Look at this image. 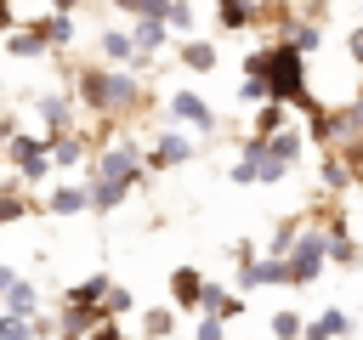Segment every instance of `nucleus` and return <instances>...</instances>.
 I'll use <instances>...</instances> for the list:
<instances>
[{"label":"nucleus","instance_id":"obj_1","mask_svg":"<svg viewBox=\"0 0 363 340\" xmlns=\"http://www.w3.org/2000/svg\"><path fill=\"white\" fill-rule=\"evenodd\" d=\"M68 85H74V108L91 119V125H125L147 108V85L142 74L130 68H108V62H74L68 68Z\"/></svg>","mask_w":363,"mask_h":340},{"label":"nucleus","instance_id":"obj_2","mask_svg":"<svg viewBox=\"0 0 363 340\" xmlns=\"http://www.w3.org/2000/svg\"><path fill=\"white\" fill-rule=\"evenodd\" d=\"M85 193H91V210L96 215H108V210H119L142 181H147V164H142V147L130 142V136H108L96 153H91V164H85Z\"/></svg>","mask_w":363,"mask_h":340},{"label":"nucleus","instance_id":"obj_3","mask_svg":"<svg viewBox=\"0 0 363 340\" xmlns=\"http://www.w3.org/2000/svg\"><path fill=\"white\" fill-rule=\"evenodd\" d=\"M244 74H250V79H267V96L284 102V108H295L301 119H306L312 108H323V96H312V85H306L312 62H306L295 45H284V40L250 51V57H244Z\"/></svg>","mask_w":363,"mask_h":340},{"label":"nucleus","instance_id":"obj_4","mask_svg":"<svg viewBox=\"0 0 363 340\" xmlns=\"http://www.w3.org/2000/svg\"><path fill=\"white\" fill-rule=\"evenodd\" d=\"M301 153H306V130H301V125H284V130H278V136H267V142H255V136H250V142L238 147V159H233V170H227V176H233L238 187H255V181H267V187H272V181H284V176L301 164Z\"/></svg>","mask_w":363,"mask_h":340},{"label":"nucleus","instance_id":"obj_5","mask_svg":"<svg viewBox=\"0 0 363 340\" xmlns=\"http://www.w3.org/2000/svg\"><path fill=\"white\" fill-rule=\"evenodd\" d=\"M323 266H329V232L312 221V210H306V227H301V238L289 244V255H284V272H289V289H312L318 278H323Z\"/></svg>","mask_w":363,"mask_h":340},{"label":"nucleus","instance_id":"obj_6","mask_svg":"<svg viewBox=\"0 0 363 340\" xmlns=\"http://www.w3.org/2000/svg\"><path fill=\"white\" fill-rule=\"evenodd\" d=\"M0 159L23 176V187H40V181L51 176V142H45V136H23V130H17V136L6 142Z\"/></svg>","mask_w":363,"mask_h":340},{"label":"nucleus","instance_id":"obj_7","mask_svg":"<svg viewBox=\"0 0 363 340\" xmlns=\"http://www.w3.org/2000/svg\"><path fill=\"white\" fill-rule=\"evenodd\" d=\"M34 113H40V136H45V142H57V136H74V130H79V108H74V96H62V91L34 96Z\"/></svg>","mask_w":363,"mask_h":340},{"label":"nucleus","instance_id":"obj_8","mask_svg":"<svg viewBox=\"0 0 363 340\" xmlns=\"http://www.w3.org/2000/svg\"><path fill=\"white\" fill-rule=\"evenodd\" d=\"M193 153H199V147H193V136H187V130H159V136H153V147L142 153V164H147V170H176V164H187Z\"/></svg>","mask_w":363,"mask_h":340},{"label":"nucleus","instance_id":"obj_9","mask_svg":"<svg viewBox=\"0 0 363 340\" xmlns=\"http://www.w3.org/2000/svg\"><path fill=\"white\" fill-rule=\"evenodd\" d=\"M250 312V300L238 295V289H227V283H210L204 278V300H199V317H216V323H238Z\"/></svg>","mask_w":363,"mask_h":340},{"label":"nucleus","instance_id":"obj_10","mask_svg":"<svg viewBox=\"0 0 363 340\" xmlns=\"http://www.w3.org/2000/svg\"><path fill=\"white\" fill-rule=\"evenodd\" d=\"M164 113H170V119H176V125H187V130H204V136H210V130H216V108H210V102H204V96H199V91H176V96H170V108H164Z\"/></svg>","mask_w":363,"mask_h":340},{"label":"nucleus","instance_id":"obj_11","mask_svg":"<svg viewBox=\"0 0 363 340\" xmlns=\"http://www.w3.org/2000/svg\"><path fill=\"white\" fill-rule=\"evenodd\" d=\"M164 289H170V306H176V312H193V317H199V300H204V272H199V266H176V272L164 278Z\"/></svg>","mask_w":363,"mask_h":340},{"label":"nucleus","instance_id":"obj_12","mask_svg":"<svg viewBox=\"0 0 363 340\" xmlns=\"http://www.w3.org/2000/svg\"><path fill=\"white\" fill-rule=\"evenodd\" d=\"M91 153H96V142H91V130L79 125L74 136H57V142H51V170H79V164H91Z\"/></svg>","mask_w":363,"mask_h":340},{"label":"nucleus","instance_id":"obj_13","mask_svg":"<svg viewBox=\"0 0 363 340\" xmlns=\"http://www.w3.org/2000/svg\"><path fill=\"white\" fill-rule=\"evenodd\" d=\"M0 51H6V57H17V62H40V57H45L51 45H45V34H40V28H34V17H28L23 28L0 34Z\"/></svg>","mask_w":363,"mask_h":340},{"label":"nucleus","instance_id":"obj_14","mask_svg":"<svg viewBox=\"0 0 363 340\" xmlns=\"http://www.w3.org/2000/svg\"><path fill=\"white\" fill-rule=\"evenodd\" d=\"M352 312H340V306H323L318 317H306V329H301V340H352Z\"/></svg>","mask_w":363,"mask_h":340},{"label":"nucleus","instance_id":"obj_15","mask_svg":"<svg viewBox=\"0 0 363 340\" xmlns=\"http://www.w3.org/2000/svg\"><path fill=\"white\" fill-rule=\"evenodd\" d=\"M176 62L187 68V74H210L216 62H221V51H216V40H176Z\"/></svg>","mask_w":363,"mask_h":340},{"label":"nucleus","instance_id":"obj_16","mask_svg":"<svg viewBox=\"0 0 363 340\" xmlns=\"http://www.w3.org/2000/svg\"><path fill=\"white\" fill-rule=\"evenodd\" d=\"M142 340H176V329H182V312L164 300V306H142Z\"/></svg>","mask_w":363,"mask_h":340},{"label":"nucleus","instance_id":"obj_17","mask_svg":"<svg viewBox=\"0 0 363 340\" xmlns=\"http://www.w3.org/2000/svg\"><path fill=\"white\" fill-rule=\"evenodd\" d=\"M261 17V0H216V28L221 34H244Z\"/></svg>","mask_w":363,"mask_h":340},{"label":"nucleus","instance_id":"obj_18","mask_svg":"<svg viewBox=\"0 0 363 340\" xmlns=\"http://www.w3.org/2000/svg\"><path fill=\"white\" fill-rule=\"evenodd\" d=\"M278 40H284V45H295L301 57H312V51L323 45V23H312V17H289V23L278 28Z\"/></svg>","mask_w":363,"mask_h":340},{"label":"nucleus","instance_id":"obj_19","mask_svg":"<svg viewBox=\"0 0 363 340\" xmlns=\"http://www.w3.org/2000/svg\"><path fill=\"white\" fill-rule=\"evenodd\" d=\"M130 45H136V57H159L170 45V28L159 17H142V23H130Z\"/></svg>","mask_w":363,"mask_h":340},{"label":"nucleus","instance_id":"obj_20","mask_svg":"<svg viewBox=\"0 0 363 340\" xmlns=\"http://www.w3.org/2000/svg\"><path fill=\"white\" fill-rule=\"evenodd\" d=\"M96 51H102V62H108V68H130V62H136V45H130V28H102V40H96Z\"/></svg>","mask_w":363,"mask_h":340},{"label":"nucleus","instance_id":"obj_21","mask_svg":"<svg viewBox=\"0 0 363 340\" xmlns=\"http://www.w3.org/2000/svg\"><path fill=\"white\" fill-rule=\"evenodd\" d=\"M318 176H323V198H340V193H352L357 181H352V170H346V159L329 147L323 159H318Z\"/></svg>","mask_w":363,"mask_h":340},{"label":"nucleus","instance_id":"obj_22","mask_svg":"<svg viewBox=\"0 0 363 340\" xmlns=\"http://www.w3.org/2000/svg\"><path fill=\"white\" fill-rule=\"evenodd\" d=\"M108 289H113V278H108V272H91V278H79V283L62 289V306H102Z\"/></svg>","mask_w":363,"mask_h":340},{"label":"nucleus","instance_id":"obj_23","mask_svg":"<svg viewBox=\"0 0 363 340\" xmlns=\"http://www.w3.org/2000/svg\"><path fill=\"white\" fill-rule=\"evenodd\" d=\"M284 125H295V119H289V108H284V102H261V108H255V113H250V136H255V142H267V136H278V130H284Z\"/></svg>","mask_w":363,"mask_h":340},{"label":"nucleus","instance_id":"obj_24","mask_svg":"<svg viewBox=\"0 0 363 340\" xmlns=\"http://www.w3.org/2000/svg\"><path fill=\"white\" fill-rule=\"evenodd\" d=\"M79 210H91V193H85V187L62 181V187L45 193V215H79Z\"/></svg>","mask_w":363,"mask_h":340},{"label":"nucleus","instance_id":"obj_25","mask_svg":"<svg viewBox=\"0 0 363 340\" xmlns=\"http://www.w3.org/2000/svg\"><path fill=\"white\" fill-rule=\"evenodd\" d=\"M0 312H17V317H40V289L28 278H17L6 295H0Z\"/></svg>","mask_w":363,"mask_h":340},{"label":"nucleus","instance_id":"obj_26","mask_svg":"<svg viewBox=\"0 0 363 340\" xmlns=\"http://www.w3.org/2000/svg\"><path fill=\"white\" fill-rule=\"evenodd\" d=\"M34 28L45 34V45H51V51L74 45V17H62V11H40V17H34Z\"/></svg>","mask_w":363,"mask_h":340},{"label":"nucleus","instance_id":"obj_27","mask_svg":"<svg viewBox=\"0 0 363 340\" xmlns=\"http://www.w3.org/2000/svg\"><path fill=\"white\" fill-rule=\"evenodd\" d=\"M267 329H272V340H301V329H306V317H301L295 306H278V312L267 317Z\"/></svg>","mask_w":363,"mask_h":340},{"label":"nucleus","instance_id":"obj_28","mask_svg":"<svg viewBox=\"0 0 363 340\" xmlns=\"http://www.w3.org/2000/svg\"><path fill=\"white\" fill-rule=\"evenodd\" d=\"M164 28H170V34H182V40H193V28H199V11H193L187 0H170V11H164Z\"/></svg>","mask_w":363,"mask_h":340},{"label":"nucleus","instance_id":"obj_29","mask_svg":"<svg viewBox=\"0 0 363 340\" xmlns=\"http://www.w3.org/2000/svg\"><path fill=\"white\" fill-rule=\"evenodd\" d=\"M113 11H119V17H130V23H142V17H159V23H164L170 0H113Z\"/></svg>","mask_w":363,"mask_h":340},{"label":"nucleus","instance_id":"obj_30","mask_svg":"<svg viewBox=\"0 0 363 340\" xmlns=\"http://www.w3.org/2000/svg\"><path fill=\"white\" fill-rule=\"evenodd\" d=\"M130 306H136V295H130V289H125V283H113V289H108V295H102V317H108V323H119V317H125V312H130Z\"/></svg>","mask_w":363,"mask_h":340},{"label":"nucleus","instance_id":"obj_31","mask_svg":"<svg viewBox=\"0 0 363 340\" xmlns=\"http://www.w3.org/2000/svg\"><path fill=\"white\" fill-rule=\"evenodd\" d=\"M0 340H40L34 317H17V312H0Z\"/></svg>","mask_w":363,"mask_h":340},{"label":"nucleus","instance_id":"obj_32","mask_svg":"<svg viewBox=\"0 0 363 340\" xmlns=\"http://www.w3.org/2000/svg\"><path fill=\"white\" fill-rule=\"evenodd\" d=\"M238 102H244V108H250V102H255V108L272 102V96H267V79H250V74H244V79H238Z\"/></svg>","mask_w":363,"mask_h":340},{"label":"nucleus","instance_id":"obj_33","mask_svg":"<svg viewBox=\"0 0 363 340\" xmlns=\"http://www.w3.org/2000/svg\"><path fill=\"white\" fill-rule=\"evenodd\" d=\"M85 340H142V334H125L119 323H96V329L85 334Z\"/></svg>","mask_w":363,"mask_h":340},{"label":"nucleus","instance_id":"obj_34","mask_svg":"<svg viewBox=\"0 0 363 340\" xmlns=\"http://www.w3.org/2000/svg\"><path fill=\"white\" fill-rule=\"evenodd\" d=\"M346 57H352V62H357V68H363V23H357V28H352V34H346Z\"/></svg>","mask_w":363,"mask_h":340},{"label":"nucleus","instance_id":"obj_35","mask_svg":"<svg viewBox=\"0 0 363 340\" xmlns=\"http://www.w3.org/2000/svg\"><path fill=\"white\" fill-rule=\"evenodd\" d=\"M255 255H261V249H255V244H250V238H238V244H233V261H238V266H250V261H255Z\"/></svg>","mask_w":363,"mask_h":340},{"label":"nucleus","instance_id":"obj_36","mask_svg":"<svg viewBox=\"0 0 363 340\" xmlns=\"http://www.w3.org/2000/svg\"><path fill=\"white\" fill-rule=\"evenodd\" d=\"M74 6L79 0H45V11H62V17H74Z\"/></svg>","mask_w":363,"mask_h":340},{"label":"nucleus","instance_id":"obj_37","mask_svg":"<svg viewBox=\"0 0 363 340\" xmlns=\"http://www.w3.org/2000/svg\"><path fill=\"white\" fill-rule=\"evenodd\" d=\"M11 283H17V272H11V266H0V295H6Z\"/></svg>","mask_w":363,"mask_h":340}]
</instances>
